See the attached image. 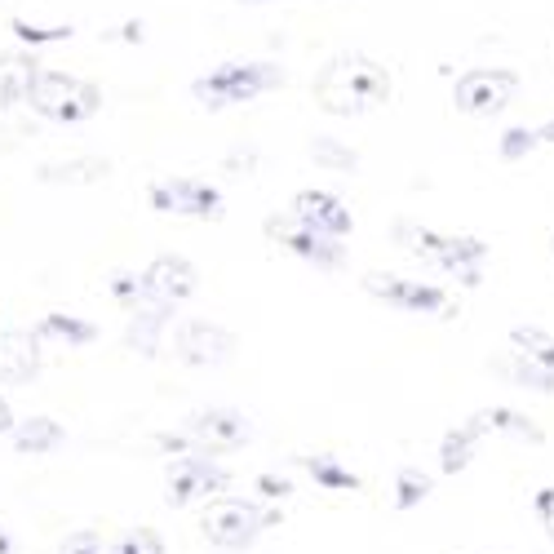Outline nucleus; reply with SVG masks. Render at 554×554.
<instances>
[{
	"mask_svg": "<svg viewBox=\"0 0 554 554\" xmlns=\"http://www.w3.org/2000/svg\"><path fill=\"white\" fill-rule=\"evenodd\" d=\"M391 98V76L364 54H337L328 58L315 76V102L328 116H364Z\"/></svg>",
	"mask_w": 554,
	"mask_h": 554,
	"instance_id": "obj_1",
	"label": "nucleus"
},
{
	"mask_svg": "<svg viewBox=\"0 0 554 554\" xmlns=\"http://www.w3.org/2000/svg\"><path fill=\"white\" fill-rule=\"evenodd\" d=\"M284 80V71L275 63H222L218 71H209V76L196 80V94L204 107H231V102H249L266 94V89H275Z\"/></svg>",
	"mask_w": 554,
	"mask_h": 554,
	"instance_id": "obj_2",
	"label": "nucleus"
},
{
	"mask_svg": "<svg viewBox=\"0 0 554 554\" xmlns=\"http://www.w3.org/2000/svg\"><path fill=\"white\" fill-rule=\"evenodd\" d=\"M204 537L213 541L218 550H249L258 541L262 528L280 523L275 510H262L258 501H244V497H222L204 510Z\"/></svg>",
	"mask_w": 554,
	"mask_h": 554,
	"instance_id": "obj_3",
	"label": "nucleus"
},
{
	"mask_svg": "<svg viewBox=\"0 0 554 554\" xmlns=\"http://www.w3.org/2000/svg\"><path fill=\"white\" fill-rule=\"evenodd\" d=\"M395 240L408 244V249H417V253H426V258H435L444 271H453L461 284H475L479 262L488 258L484 240H475V235H435V231H422V227H408V222H395Z\"/></svg>",
	"mask_w": 554,
	"mask_h": 554,
	"instance_id": "obj_4",
	"label": "nucleus"
},
{
	"mask_svg": "<svg viewBox=\"0 0 554 554\" xmlns=\"http://www.w3.org/2000/svg\"><path fill=\"white\" fill-rule=\"evenodd\" d=\"M32 107L45 120H58V125H80L102 107V94L94 85L76 76H63V71H40L36 85H32Z\"/></svg>",
	"mask_w": 554,
	"mask_h": 554,
	"instance_id": "obj_5",
	"label": "nucleus"
},
{
	"mask_svg": "<svg viewBox=\"0 0 554 554\" xmlns=\"http://www.w3.org/2000/svg\"><path fill=\"white\" fill-rule=\"evenodd\" d=\"M266 235L271 240H280L284 249H293L297 258L324 266V271H337V266H346V244L333 240V235H324L320 227H311L306 218H297V213H275V218H266Z\"/></svg>",
	"mask_w": 554,
	"mask_h": 554,
	"instance_id": "obj_6",
	"label": "nucleus"
},
{
	"mask_svg": "<svg viewBox=\"0 0 554 554\" xmlns=\"http://www.w3.org/2000/svg\"><path fill=\"white\" fill-rule=\"evenodd\" d=\"M519 94V76L501 67H484V71H466L453 89V102L466 116H497L510 98Z\"/></svg>",
	"mask_w": 554,
	"mask_h": 554,
	"instance_id": "obj_7",
	"label": "nucleus"
},
{
	"mask_svg": "<svg viewBox=\"0 0 554 554\" xmlns=\"http://www.w3.org/2000/svg\"><path fill=\"white\" fill-rule=\"evenodd\" d=\"M147 196H151V209L182 213V218H218V213H222V196L213 187H204V182H196V178L156 182Z\"/></svg>",
	"mask_w": 554,
	"mask_h": 554,
	"instance_id": "obj_8",
	"label": "nucleus"
},
{
	"mask_svg": "<svg viewBox=\"0 0 554 554\" xmlns=\"http://www.w3.org/2000/svg\"><path fill=\"white\" fill-rule=\"evenodd\" d=\"M368 293H377L382 302L399 306V311H426V315H444L448 297L435 284H417V280H399V275H368L364 280Z\"/></svg>",
	"mask_w": 554,
	"mask_h": 554,
	"instance_id": "obj_9",
	"label": "nucleus"
},
{
	"mask_svg": "<svg viewBox=\"0 0 554 554\" xmlns=\"http://www.w3.org/2000/svg\"><path fill=\"white\" fill-rule=\"evenodd\" d=\"M196 284H200L196 266L178 258V253H164L142 275V297H151V302H182V297L196 293Z\"/></svg>",
	"mask_w": 554,
	"mask_h": 554,
	"instance_id": "obj_10",
	"label": "nucleus"
},
{
	"mask_svg": "<svg viewBox=\"0 0 554 554\" xmlns=\"http://www.w3.org/2000/svg\"><path fill=\"white\" fill-rule=\"evenodd\" d=\"M173 346H178V359L187 364H222V359L235 355V337L218 324H204V320H191L173 333Z\"/></svg>",
	"mask_w": 554,
	"mask_h": 554,
	"instance_id": "obj_11",
	"label": "nucleus"
},
{
	"mask_svg": "<svg viewBox=\"0 0 554 554\" xmlns=\"http://www.w3.org/2000/svg\"><path fill=\"white\" fill-rule=\"evenodd\" d=\"M182 430H187L191 439H200V444H213V448H235L249 439V422H244V413H235V408H204V413H191Z\"/></svg>",
	"mask_w": 554,
	"mask_h": 554,
	"instance_id": "obj_12",
	"label": "nucleus"
},
{
	"mask_svg": "<svg viewBox=\"0 0 554 554\" xmlns=\"http://www.w3.org/2000/svg\"><path fill=\"white\" fill-rule=\"evenodd\" d=\"M40 373V337L27 328H5L0 333V377L5 382H36Z\"/></svg>",
	"mask_w": 554,
	"mask_h": 554,
	"instance_id": "obj_13",
	"label": "nucleus"
},
{
	"mask_svg": "<svg viewBox=\"0 0 554 554\" xmlns=\"http://www.w3.org/2000/svg\"><path fill=\"white\" fill-rule=\"evenodd\" d=\"M293 213L306 218L311 227H320L324 235H333V240L351 235V213H346V204L337 196H328V191H302V196L293 200Z\"/></svg>",
	"mask_w": 554,
	"mask_h": 554,
	"instance_id": "obj_14",
	"label": "nucleus"
},
{
	"mask_svg": "<svg viewBox=\"0 0 554 554\" xmlns=\"http://www.w3.org/2000/svg\"><path fill=\"white\" fill-rule=\"evenodd\" d=\"M227 484H231V479H227V470H218L213 461L191 457V461H182V466H178V475H173L169 501H173V506H187L191 497H204V492H222Z\"/></svg>",
	"mask_w": 554,
	"mask_h": 554,
	"instance_id": "obj_15",
	"label": "nucleus"
},
{
	"mask_svg": "<svg viewBox=\"0 0 554 554\" xmlns=\"http://www.w3.org/2000/svg\"><path fill=\"white\" fill-rule=\"evenodd\" d=\"M36 63L32 58H18V54H5L0 58V107H14V102L32 98V85H36Z\"/></svg>",
	"mask_w": 554,
	"mask_h": 554,
	"instance_id": "obj_16",
	"label": "nucleus"
},
{
	"mask_svg": "<svg viewBox=\"0 0 554 554\" xmlns=\"http://www.w3.org/2000/svg\"><path fill=\"white\" fill-rule=\"evenodd\" d=\"M173 306L169 302H151V306H138V315L129 320V346L138 355H156V342L164 333V324H169Z\"/></svg>",
	"mask_w": 554,
	"mask_h": 554,
	"instance_id": "obj_17",
	"label": "nucleus"
},
{
	"mask_svg": "<svg viewBox=\"0 0 554 554\" xmlns=\"http://www.w3.org/2000/svg\"><path fill=\"white\" fill-rule=\"evenodd\" d=\"M479 435H484V417H470L466 426H457V430H448V435H444V448H439V461H444V470H448V475H457V470H466V466H470V457H475Z\"/></svg>",
	"mask_w": 554,
	"mask_h": 554,
	"instance_id": "obj_18",
	"label": "nucleus"
},
{
	"mask_svg": "<svg viewBox=\"0 0 554 554\" xmlns=\"http://www.w3.org/2000/svg\"><path fill=\"white\" fill-rule=\"evenodd\" d=\"M63 439L67 435H63V426H58L54 417H27V422L14 430L18 453H49V448H58Z\"/></svg>",
	"mask_w": 554,
	"mask_h": 554,
	"instance_id": "obj_19",
	"label": "nucleus"
},
{
	"mask_svg": "<svg viewBox=\"0 0 554 554\" xmlns=\"http://www.w3.org/2000/svg\"><path fill=\"white\" fill-rule=\"evenodd\" d=\"M302 466H306V475H311L320 488H346V492L359 488V479L342 466V461H333V457H302Z\"/></svg>",
	"mask_w": 554,
	"mask_h": 554,
	"instance_id": "obj_20",
	"label": "nucleus"
},
{
	"mask_svg": "<svg viewBox=\"0 0 554 554\" xmlns=\"http://www.w3.org/2000/svg\"><path fill=\"white\" fill-rule=\"evenodd\" d=\"M510 342H515V351L523 359H532V364H541V368H554V337H546L541 328H515Z\"/></svg>",
	"mask_w": 554,
	"mask_h": 554,
	"instance_id": "obj_21",
	"label": "nucleus"
},
{
	"mask_svg": "<svg viewBox=\"0 0 554 554\" xmlns=\"http://www.w3.org/2000/svg\"><path fill=\"white\" fill-rule=\"evenodd\" d=\"M45 182H94L107 178V160H67V164H45L40 169Z\"/></svg>",
	"mask_w": 554,
	"mask_h": 554,
	"instance_id": "obj_22",
	"label": "nucleus"
},
{
	"mask_svg": "<svg viewBox=\"0 0 554 554\" xmlns=\"http://www.w3.org/2000/svg\"><path fill=\"white\" fill-rule=\"evenodd\" d=\"M311 156L315 164H324V169H342V173H355L359 169V156L351 147H342L337 138H315L311 142Z\"/></svg>",
	"mask_w": 554,
	"mask_h": 554,
	"instance_id": "obj_23",
	"label": "nucleus"
},
{
	"mask_svg": "<svg viewBox=\"0 0 554 554\" xmlns=\"http://www.w3.org/2000/svg\"><path fill=\"white\" fill-rule=\"evenodd\" d=\"M430 475L426 470H399V488H395V506L399 510H413L417 501H426L430 497Z\"/></svg>",
	"mask_w": 554,
	"mask_h": 554,
	"instance_id": "obj_24",
	"label": "nucleus"
},
{
	"mask_svg": "<svg viewBox=\"0 0 554 554\" xmlns=\"http://www.w3.org/2000/svg\"><path fill=\"white\" fill-rule=\"evenodd\" d=\"M479 417H484V430H510V435H523V439H532V444L541 439V430L532 422H523L519 413H510V408H492V413H479Z\"/></svg>",
	"mask_w": 554,
	"mask_h": 554,
	"instance_id": "obj_25",
	"label": "nucleus"
},
{
	"mask_svg": "<svg viewBox=\"0 0 554 554\" xmlns=\"http://www.w3.org/2000/svg\"><path fill=\"white\" fill-rule=\"evenodd\" d=\"M45 333L67 337L71 346H85V342H94V337H98V328L85 324V320H71V315H49V320H45Z\"/></svg>",
	"mask_w": 554,
	"mask_h": 554,
	"instance_id": "obj_26",
	"label": "nucleus"
},
{
	"mask_svg": "<svg viewBox=\"0 0 554 554\" xmlns=\"http://www.w3.org/2000/svg\"><path fill=\"white\" fill-rule=\"evenodd\" d=\"M111 554H164V541L151 528H133L129 537H120L116 546H111Z\"/></svg>",
	"mask_w": 554,
	"mask_h": 554,
	"instance_id": "obj_27",
	"label": "nucleus"
},
{
	"mask_svg": "<svg viewBox=\"0 0 554 554\" xmlns=\"http://www.w3.org/2000/svg\"><path fill=\"white\" fill-rule=\"evenodd\" d=\"M510 373H515V382L532 386V391H546V395L554 391V368H541V364H532V359H519Z\"/></svg>",
	"mask_w": 554,
	"mask_h": 554,
	"instance_id": "obj_28",
	"label": "nucleus"
},
{
	"mask_svg": "<svg viewBox=\"0 0 554 554\" xmlns=\"http://www.w3.org/2000/svg\"><path fill=\"white\" fill-rule=\"evenodd\" d=\"M537 142H541L537 129H510L506 138H501V156H506V160H519V156H528Z\"/></svg>",
	"mask_w": 554,
	"mask_h": 554,
	"instance_id": "obj_29",
	"label": "nucleus"
},
{
	"mask_svg": "<svg viewBox=\"0 0 554 554\" xmlns=\"http://www.w3.org/2000/svg\"><path fill=\"white\" fill-rule=\"evenodd\" d=\"M58 554H102V546H98V537L89 528H80V532H71V537L58 546Z\"/></svg>",
	"mask_w": 554,
	"mask_h": 554,
	"instance_id": "obj_30",
	"label": "nucleus"
},
{
	"mask_svg": "<svg viewBox=\"0 0 554 554\" xmlns=\"http://www.w3.org/2000/svg\"><path fill=\"white\" fill-rule=\"evenodd\" d=\"M537 519L546 528V537H554V484L537 492Z\"/></svg>",
	"mask_w": 554,
	"mask_h": 554,
	"instance_id": "obj_31",
	"label": "nucleus"
},
{
	"mask_svg": "<svg viewBox=\"0 0 554 554\" xmlns=\"http://www.w3.org/2000/svg\"><path fill=\"white\" fill-rule=\"evenodd\" d=\"M258 492H262V497H289L293 484H289V479H280V475H258Z\"/></svg>",
	"mask_w": 554,
	"mask_h": 554,
	"instance_id": "obj_32",
	"label": "nucleus"
},
{
	"mask_svg": "<svg viewBox=\"0 0 554 554\" xmlns=\"http://www.w3.org/2000/svg\"><path fill=\"white\" fill-rule=\"evenodd\" d=\"M111 293H116L120 302H133V297H142V284L129 280V275H116V280H111Z\"/></svg>",
	"mask_w": 554,
	"mask_h": 554,
	"instance_id": "obj_33",
	"label": "nucleus"
},
{
	"mask_svg": "<svg viewBox=\"0 0 554 554\" xmlns=\"http://www.w3.org/2000/svg\"><path fill=\"white\" fill-rule=\"evenodd\" d=\"M14 32L23 40H58V36H67L71 27H49V32H36V27H27V23H14Z\"/></svg>",
	"mask_w": 554,
	"mask_h": 554,
	"instance_id": "obj_34",
	"label": "nucleus"
},
{
	"mask_svg": "<svg viewBox=\"0 0 554 554\" xmlns=\"http://www.w3.org/2000/svg\"><path fill=\"white\" fill-rule=\"evenodd\" d=\"M14 426V413H9V404H5V395H0V435Z\"/></svg>",
	"mask_w": 554,
	"mask_h": 554,
	"instance_id": "obj_35",
	"label": "nucleus"
},
{
	"mask_svg": "<svg viewBox=\"0 0 554 554\" xmlns=\"http://www.w3.org/2000/svg\"><path fill=\"white\" fill-rule=\"evenodd\" d=\"M0 554H18V550H14V537H9L5 528H0Z\"/></svg>",
	"mask_w": 554,
	"mask_h": 554,
	"instance_id": "obj_36",
	"label": "nucleus"
},
{
	"mask_svg": "<svg viewBox=\"0 0 554 554\" xmlns=\"http://www.w3.org/2000/svg\"><path fill=\"white\" fill-rule=\"evenodd\" d=\"M537 138H541V142H554V120H550V125H541V129H537Z\"/></svg>",
	"mask_w": 554,
	"mask_h": 554,
	"instance_id": "obj_37",
	"label": "nucleus"
}]
</instances>
